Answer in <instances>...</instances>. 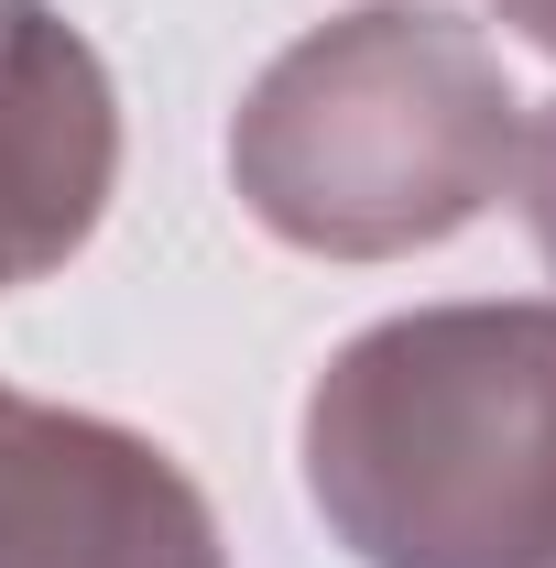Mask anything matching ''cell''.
<instances>
[{
	"mask_svg": "<svg viewBox=\"0 0 556 568\" xmlns=\"http://www.w3.org/2000/svg\"><path fill=\"white\" fill-rule=\"evenodd\" d=\"M295 470L360 568H556V295L339 339L306 383Z\"/></svg>",
	"mask_w": 556,
	"mask_h": 568,
	"instance_id": "6da1fadb",
	"label": "cell"
},
{
	"mask_svg": "<svg viewBox=\"0 0 556 568\" xmlns=\"http://www.w3.org/2000/svg\"><path fill=\"white\" fill-rule=\"evenodd\" d=\"M524 88L481 22L371 0L295 33L229 110V186L284 252L404 263L459 241L524 175Z\"/></svg>",
	"mask_w": 556,
	"mask_h": 568,
	"instance_id": "7a4b0ae2",
	"label": "cell"
},
{
	"mask_svg": "<svg viewBox=\"0 0 556 568\" xmlns=\"http://www.w3.org/2000/svg\"><path fill=\"white\" fill-rule=\"evenodd\" d=\"M0 568H229V547L175 448L0 383Z\"/></svg>",
	"mask_w": 556,
	"mask_h": 568,
	"instance_id": "3957f363",
	"label": "cell"
},
{
	"mask_svg": "<svg viewBox=\"0 0 556 568\" xmlns=\"http://www.w3.org/2000/svg\"><path fill=\"white\" fill-rule=\"evenodd\" d=\"M121 186V88L55 0H0V295L87 252Z\"/></svg>",
	"mask_w": 556,
	"mask_h": 568,
	"instance_id": "277c9868",
	"label": "cell"
},
{
	"mask_svg": "<svg viewBox=\"0 0 556 568\" xmlns=\"http://www.w3.org/2000/svg\"><path fill=\"white\" fill-rule=\"evenodd\" d=\"M513 197H524L535 252H546V274H556V110H535V132H524V175H513Z\"/></svg>",
	"mask_w": 556,
	"mask_h": 568,
	"instance_id": "5b68a950",
	"label": "cell"
},
{
	"mask_svg": "<svg viewBox=\"0 0 556 568\" xmlns=\"http://www.w3.org/2000/svg\"><path fill=\"white\" fill-rule=\"evenodd\" d=\"M491 11H502V33H513V44H535V55L556 67V0H491Z\"/></svg>",
	"mask_w": 556,
	"mask_h": 568,
	"instance_id": "8992f818",
	"label": "cell"
}]
</instances>
